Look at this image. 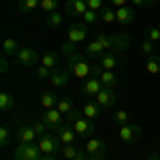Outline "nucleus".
Returning <instances> with one entry per match:
<instances>
[{"label":"nucleus","mask_w":160,"mask_h":160,"mask_svg":"<svg viewBox=\"0 0 160 160\" xmlns=\"http://www.w3.org/2000/svg\"><path fill=\"white\" fill-rule=\"evenodd\" d=\"M130 47V38L126 34H98L94 41H90L86 47V53L92 58H100L107 51H126Z\"/></svg>","instance_id":"1"},{"label":"nucleus","mask_w":160,"mask_h":160,"mask_svg":"<svg viewBox=\"0 0 160 160\" xmlns=\"http://www.w3.org/2000/svg\"><path fill=\"white\" fill-rule=\"evenodd\" d=\"M66 68H68V73L75 75L77 79H88V77H92L94 64L88 62L81 53H73V56H68V60H66Z\"/></svg>","instance_id":"2"},{"label":"nucleus","mask_w":160,"mask_h":160,"mask_svg":"<svg viewBox=\"0 0 160 160\" xmlns=\"http://www.w3.org/2000/svg\"><path fill=\"white\" fill-rule=\"evenodd\" d=\"M43 152L38 148V143H19L13 149V158L15 160H43Z\"/></svg>","instance_id":"3"},{"label":"nucleus","mask_w":160,"mask_h":160,"mask_svg":"<svg viewBox=\"0 0 160 160\" xmlns=\"http://www.w3.org/2000/svg\"><path fill=\"white\" fill-rule=\"evenodd\" d=\"M38 148H41V152L47 156V154H60L62 152V141H60V137L58 135H51V132H47V135H43V137H38Z\"/></svg>","instance_id":"4"},{"label":"nucleus","mask_w":160,"mask_h":160,"mask_svg":"<svg viewBox=\"0 0 160 160\" xmlns=\"http://www.w3.org/2000/svg\"><path fill=\"white\" fill-rule=\"evenodd\" d=\"M64 120H66V118H64V115H62V113L56 109V107H53V109H45L43 122H45V126H47L49 130H56V132H58L62 126H64V124H62Z\"/></svg>","instance_id":"5"},{"label":"nucleus","mask_w":160,"mask_h":160,"mask_svg":"<svg viewBox=\"0 0 160 160\" xmlns=\"http://www.w3.org/2000/svg\"><path fill=\"white\" fill-rule=\"evenodd\" d=\"M120 139H122L124 143H135L137 139L141 137V126L139 124H124V126H120Z\"/></svg>","instance_id":"6"},{"label":"nucleus","mask_w":160,"mask_h":160,"mask_svg":"<svg viewBox=\"0 0 160 160\" xmlns=\"http://www.w3.org/2000/svg\"><path fill=\"white\" fill-rule=\"evenodd\" d=\"M15 60L19 66H37L38 64V53L37 49H32V47H24V49H19V53L15 56Z\"/></svg>","instance_id":"7"},{"label":"nucleus","mask_w":160,"mask_h":160,"mask_svg":"<svg viewBox=\"0 0 160 160\" xmlns=\"http://www.w3.org/2000/svg\"><path fill=\"white\" fill-rule=\"evenodd\" d=\"M100 90H102V83H100L98 77H88L86 81H83V86H81V96H86V98H96Z\"/></svg>","instance_id":"8"},{"label":"nucleus","mask_w":160,"mask_h":160,"mask_svg":"<svg viewBox=\"0 0 160 160\" xmlns=\"http://www.w3.org/2000/svg\"><path fill=\"white\" fill-rule=\"evenodd\" d=\"M83 149H86L88 156H92V158H102L105 152H107V143L102 139H90Z\"/></svg>","instance_id":"9"},{"label":"nucleus","mask_w":160,"mask_h":160,"mask_svg":"<svg viewBox=\"0 0 160 160\" xmlns=\"http://www.w3.org/2000/svg\"><path fill=\"white\" fill-rule=\"evenodd\" d=\"M77 137H90L94 130H96V122L94 120H88V118H79L77 122L73 124Z\"/></svg>","instance_id":"10"},{"label":"nucleus","mask_w":160,"mask_h":160,"mask_svg":"<svg viewBox=\"0 0 160 160\" xmlns=\"http://www.w3.org/2000/svg\"><path fill=\"white\" fill-rule=\"evenodd\" d=\"M115 90L113 88H102L98 92V96H96V102H98L102 109H111L113 105H115Z\"/></svg>","instance_id":"11"},{"label":"nucleus","mask_w":160,"mask_h":160,"mask_svg":"<svg viewBox=\"0 0 160 160\" xmlns=\"http://www.w3.org/2000/svg\"><path fill=\"white\" fill-rule=\"evenodd\" d=\"M15 137H17L19 143H37L38 141V135H37V130H34V126H19Z\"/></svg>","instance_id":"12"},{"label":"nucleus","mask_w":160,"mask_h":160,"mask_svg":"<svg viewBox=\"0 0 160 160\" xmlns=\"http://www.w3.org/2000/svg\"><path fill=\"white\" fill-rule=\"evenodd\" d=\"M68 68H62V66H58V68H53L51 71V77H49V83L53 88H64L66 83H68Z\"/></svg>","instance_id":"13"},{"label":"nucleus","mask_w":160,"mask_h":160,"mask_svg":"<svg viewBox=\"0 0 160 160\" xmlns=\"http://www.w3.org/2000/svg\"><path fill=\"white\" fill-rule=\"evenodd\" d=\"M88 37V26L81 22V24H73L71 28H68V41L71 43H81V41H86Z\"/></svg>","instance_id":"14"},{"label":"nucleus","mask_w":160,"mask_h":160,"mask_svg":"<svg viewBox=\"0 0 160 160\" xmlns=\"http://www.w3.org/2000/svg\"><path fill=\"white\" fill-rule=\"evenodd\" d=\"M86 11H88L86 0H71V2H66V7H64V13H66V15H83Z\"/></svg>","instance_id":"15"},{"label":"nucleus","mask_w":160,"mask_h":160,"mask_svg":"<svg viewBox=\"0 0 160 160\" xmlns=\"http://www.w3.org/2000/svg\"><path fill=\"white\" fill-rule=\"evenodd\" d=\"M115 15H118V22H120L122 26H132V22H135V11H132L128 4L115 9Z\"/></svg>","instance_id":"16"},{"label":"nucleus","mask_w":160,"mask_h":160,"mask_svg":"<svg viewBox=\"0 0 160 160\" xmlns=\"http://www.w3.org/2000/svg\"><path fill=\"white\" fill-rule=\"evenodd\" d=\"M58 137H60L62 145H68V143H75V139H77V132H75L73 124H68V126H62L60 130H58Z\"/></svg>","instance_id":"17"},{"label":"nucleus","mask_w":160,"mask_h":160,"mask_svg":"<svg viewBox=\"0 0 160 160\" xmlns=\"http://www.w3.org/2000/svg\"><path fill=\"white\" fill-rule=\"evenodd\" d=\"M98 64L102 66V71H113L118 66V58H115L113 51H107V53H102L98 58Z\"/></svg>","instance_id":"18"},{"label":"nucleus","mask_w":160,"mask_h":160,"mask_svg":"<svg viewBox=\"0 0 160 160\" xmlns=\"http://www.w3.org/2000/svg\"><path fill=\"white\" fill-rule=\"evenodd\" d=\"M100 109H102V107H100L98 102H86L81 111H83V118H88V120H94V122H96V118L100 115Z\"/></svg>","instance_id":"19"},{"label":"nucleus","mask_w":160,"mask_h":160,"mask_svg":"<svg viewBox=\"0 0 160 160\" xmlns=\"http://www.w3.org/2000/svg\"><path fill=\"white\" fill-rule=\"evenodd\" d=\"M100 83H102V88H113L115 90V86H118V75L113 73V71H102V73L98 75Z\"/></svg>","instance_id":"20"},{"label":"nucleus","mask_w":160,"mask_h":160,"mask_svg":"<svg viewBox=\"0 0 160 160\" xmlns=\"http://www.w3.org/2000/svg\"><path fill=\"white\" fill-rule=\"evenodd\" d=\"M2 53L4 56H17L19 53V45H17V41L15 38H4L2 41Z\"/></svg>","instance_id":"21"},{"label":"nucleus","mask_w":160,"mask_h":160,"mask_svg":"<svg viewBox=\"0 0 160 160\" xmlns=\"http://www.w3.org/2000/svg\"><path fill=\"white\" fill-rule=\"evenodd\" d=\"M13 107H15V98H13V94H9V92H2L0 94V111H13Z\"/></svg>","instance_id":"22"},{"label":"nucleus","mask_w":160,"mask_h":160,"mask_svg":"<svg viewBox=\"0 0 160 160\" xmlns=\"http://www.w3.org/2000/svg\"><path fill=\"white\" fill-rule=\"evenodd\" d=\"M81 152H83V149H81V148H77L75 143H68V145H64V148H62L60 154H62V156H64L66 160H75L77 156H79V154H81Z\"/></svg>","instance_id":"23"},{"label":"nucleus","mask_w":160,"mask_h":160,"mask_svg":"<svg viewBox=\"0 0 160 160\" xmlns=\"http://www.w3.org/2000/svg\"><path fill=\"white\" fill-rule=\"evenodd\" d=\"M58 60H60V58H58V53H56V51H47V53L41 58V64L53 71V68H58Z\"/></svg>","instance_id":"24"},{"label":"nucleus","mask_w":160,"mask_h":160,"mask_svg":"<svg viewBox=\"0 0 160 160\" xmlns=\"http://www.w3.org/2000/svg\"><path fill=\"white\" fill-rule=\"evenodd\" d=\"M145 71L149 75H158L160 73V56H149L145 62Z\"/></svg>","instance_id":"25"},{"label":"nucleus","mask_w":160,"mask_h":160,"mask_svg":"<svg viewBox=\"0 0 160 160\" xmlns=\"http://www.w3.org/2000/svg\"><path fill=\"white\" fill-rule=\"evenodd\" d=\"M17 7H19L22 13H30L37 7H41V0H17Z\"/></svg>","instance_id":"26"},{"label":"nucleus","mask_w":160,"mask_h":160,"mask_svg":"<svg viewBox=\"0 0 160 160\" xmlns=\"http://www.w3.org/2000/svg\"><path fill=\"white\" fill-rule=\"evenodd\" d=\"M56 109L66 118V115L75 109V105H73V100H71V98H60V100H58V105H56Z\"/></svg>","instance_id":"27"},{"label":"nucleus","mask_w":160,"mask_h":160,"mask_svg":"<svg viewBox=\"0 0 160 160\" xmlns=\"http://www.w3.org/2000/svg\"><path fill=\"white\" fill-rule=\"evenodd\" d=\"M58 100H60V98H56L53 92H45V94L41 96V105H43L45 109H53V107L58 105Z\"/></svg>","instance_id":"28"},{"label":"nucleus","mask_w":160,"mask_h":160,"mask_svg":"<svg viewBox=\"0 0 160 160\" xmlns=\"http://www.w3.org/2000/svg\"><path fill=\"white\" fill-rule=\"evenodd\" d=\"M100 19L105 22V24H113V22H118V15L113 9H107V7H102L100 9Z\"/></svg>","instance_id":"29"},{"label":"nucleus","mask_w":160,"mask_h":160,"mask_svg":"<svg viewBox=\"0 0 160 160\" xmlns=\"http://www.w3.org/2000/svg\"><path fill=\"white\" fill-rule=\"evenodd\" d=\"M98 17H100V13L98 11H92V9H88V11L81 15V19H83V24H86V26L96 24V22H98Z\"/></svg>","instance_id":"30"},{"label":"nucleus","mask_w":160,"mask_h":160,"mask_svg":"<svg viewBox=\"0 0 160 160\" xmlns=\"http://www.w3.org/2000/svg\"><path fill=\"white\" fill-rule=\"evenodd\" d=\"M113 122L118 124V126H124V124H130V115H128V111H115V115H113Z\"/></svg>","instance_id":"31"},{"label":"nucleus","mask_w":160,"mask_h":160,"mask_svg":"<svg viewBox=\"0 0 160 160\" xmlns=\"http://www.w3.org/2000/svg\"><path fill=\"white\" fill-rule=\"evenodd\" d=\"M34 77H37V79H47V81H49V77H51V68L43 66V64H38V66H34Z\"/></svg>","instance_id":"32"},{"label":"nucleus","mask_w":160,"mask_h":160,"mask_svg":"<svg viewBox=\"0 0 160 160\" xmlns=\"http://www.w3.org/2000/svg\"><path fill=\"white\" fill-rule=\"evenodd\" d=\"M58 4H60V0H41V9L47 13H56V9H58Z\"/></svg>","instance_id":"33"},{"label":"nucleus","mask_w":160,"mask_h":160,"mask_svg":"<svg viewBox=\"0 0 160 160\" xmlns=\"http://www.w3.org/2000/svg\"><path fill=\"white\" fill-rule=\"evenodd\" d=\"M11 135H13V132L7 128V126L0 128V145H2V148H7V145L11 143Z\"/></svg>","instance_id":"34"},{"label":"nucleus","mask_w":160,"mask_h":160,"mask_svg":"<svg viewBox=\"0 0 160 160\" xmlns=\"http://www.w3.org/2000/svg\"><path fill=\"white\" fill-rule=\"evenodd\" d=\"M47 26H51V28H60L62 26V15L60 13H49V15H47Z\"/></svg>","instance_id":"35"},{"label":"nucleus","mask_w":160,"mask_h":160,"mask_svg":"<svg viewBox=\"0 0 160 160\" xmlns=\"http://www.w3.org/2000/svg\"><path fill=\"white\" fill-rule=\"evenodd\" d=\"M79 118H83V111H81V109H77V107H75V109L71 111L68 115H66V122H68V124H75L77 120H79Z\"/></svg>","instance_id":"36"},{"label":"nucleus","mask_w":160,"mask_h":160,"mask_svg":"<svg viewBox=\"0 0 160 160\" xmlns=\"http://www.w3.org/2000/svg\"><path fill=\"white\" fill-rule=\"evenodd\" d=\"M141 51H143L148 58H149V56H156V53H154V43H152V41H148V38L141 43Z\"/></svg>","instance_id":"37"},{"label":"nucleus","mask_w":160,"mask_h":160,"mask_svg":"<svg viewBox=\"0 0 160 160\" xmlns=\"http://www.w3.org/2000/svg\"><path fill=\"white\" fill-rule=\"evenodd\" d=\"M148 41H152V43H158V41H160V28H158V26L148 30Z\"/></svg>","instance_id":"38"},{"label":"nucleus","mask_w":160,"mask_h":160,"mask_svg":"<svg viewBox=\"0 0 160 160\" xmlns=\"http://www.w3.org/2000/svg\"><path fill=\"white\" fill-rule=\"evenodd\" d=\"M32 126H34V130H37V135H38V137L47 135V130H49V128L45 126V122H43V120H38V122H34Z\"/></svg>","instance_id":"39"},{"label":"nucleus","mask_w":160,"mask_h":160,"mask_svg":"<svg viewBox=\"0 0 160 160\" xmlns=\"http://www.w3.org/2000/svg\"><path fill=\"white\" fill-rule=\"evenodd\" d=\"M86 2H88V9L100 13V9H102V0H86Z\"/></svg>","instance_id":"40"},{"label":"nucleus","mask_w":160,"mask_h":160,"mask_svg":"<svg viewBox=\"0 0 160 160\" xmlns=\"http://www.w3.org/2000/svg\"><path fill=\"white\" fill-rule=\"evenodd\" d=\"M62 51L66 53V58H68V56H73V53H77V51H75V43H71V41H68V43H64V45H62Z\"/></svg>","instance_id":"41"},{"label":"nucleus","mask_w":160,"mask_h":160,"mask_svg":"<svg viewBox=\"0 0 160 160\" xmlns=\"http://www.w3.org/2000/svg\"><path fill=\"white\" fill-rule=\"evenodd\" d=\"M149 2H152V0H132V4H135V7H139V9H145Z\"/></svg>","instance_id":"42"},{"label":"nucleus","mask_w":160,"mask_h":160,"mask_svg":"<svg viewBox=\"0 0 160 160\" xmlns=\"http://www.w3.org/2000/svg\"><path fill=\"white\" fill-rule=\"evenodd\" d=\"M9 71V62H7V56L0 60V73H7Z\"/></svg>","instance_id":"43"},{"label":"nucleus","mask_w":160,"mask_h":160,"mask_svg":"<svg viewBox=\"0 0 160 160\" xmlns=\"http://www.w3.org/2000/svg\"><path fill=\"white\" fill-rule=\"evenodd\" d=\"M111 2H113L118 9H120V7H126V0H111Z\"/></svg>","instance_id":"44"},{"label":"nucleus","mask_w":160,"mask_h":160,"mask_svg":"<svg viewBox=\"0 0 160 160\" xmlns=\"http://www.w3.org/2000/svg\"><path fill=\"white\" fill-rule=\"evenodd\" d=\"M43 160H58V158H56L53 154H47V156H43Z\"/></svg>","instance_id":"45"},{"label":"nucleus","mask_w":160,"mask_h":160,"mask_svg":"<svg viewBox=\"0 0 160 160\" xmlns=\"http://www.w3.org/2000/svg\"><path fill=\"white\" fill-rule=\"evenodd\" d=\"M148 160H160V158H158V156H149Z\"/></svg>","instance_id":"46"},{"label":"nucleus","mask_w":160,"mask_h":160,"mask_svg":"<svg viewBox=\"0 0 160 160\" xmlns=\"http://www.w3.org/2000/svg\"><path fill=\"white\" fill-rule=\"evenodd\" d=\"M88 160H107V158H92V156H90V158Z\"/></svg>","instance_id":"47"},{"label":"nucleus","mask_w":160,"mask_h":160,"mask_svg":"<svg viewBox=\"0 0 160 160\" xmlns=\"http://www.w3.org/2000/svg\"><path fill=\"white\" fill-rule=\"evenodd\" d=\"M152 2H158V0H152Z\"/></svg>","instance_id":"48"},{"label":"nucleus","mask_w":160,"mask_h":160,"mask_svg":"<svg viewBox=\"0 0 160 160\" xmlns=\"http://www.w3.org/2000/svg\"><path fill=\"white\" fill-rule=\"evenodd\" d=\"M158 28H160V22H158Z\"/></svg>","instance_id":"49"},{"label":"nucleus","mask_w":160,"mask_h":160,"mask_svg":"<svg viewBox=\"0 0 160 160\" xmlns=\"http://www.w3.org/2000/svg\"><path fill=\"white\" fill-rule=\"evenodd\" d=\"M158 149H160V143H158Z\"/></svg>","instance_id":"50"},{"label":"nucleus","mask_w":160,"mask_h":160,"mask_svg":"<svg viewBox=\"0 0 160 160\" xmlns=\"http://www.w3.org/2000/svg\"><path fill=\"white\" fill-rule=\"evenodd\" d=\"M68 2H71V0H68Z\"/></svg>","instance_id":"51"}]
</instances>
